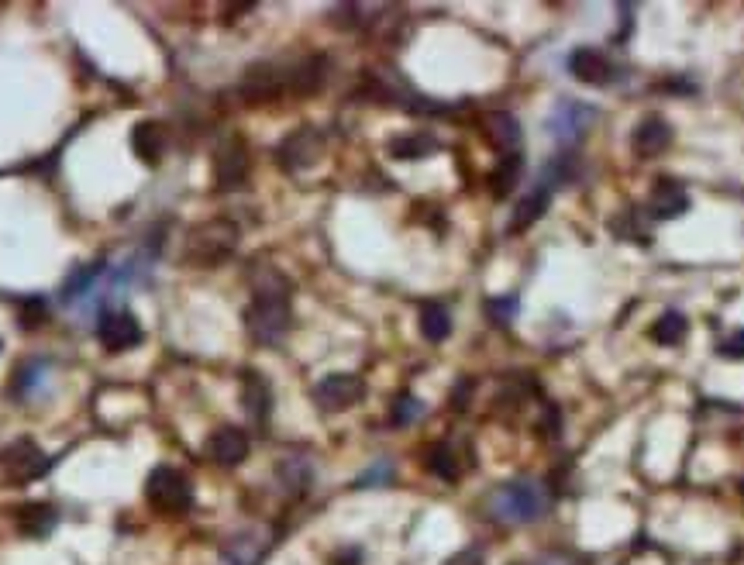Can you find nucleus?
Returning <instances> with one entry per match:
<instances>
[{"label":"nucleus","instance_id":"obj_30","mask_svg":"<svg viewBox=\"0 0 744 565\" xmlns=\"http://www.w3.org/2000/svg\"><path fill=\"white\" fill-rule=\"evenodd\" d=\"M517 314V297H490L486 300V317L493 324H510Z\"/></svg>","mask_w":744,"mask_h":565},{"label":"nucleus","instance_id":"obj_8","mask_svg":"<svg viewBox=\"0 0 744 565\" xmlns=\"http://www.w3.org/2000/svg\"><path fill=\"white\" fill-rule=\"evenodd\" d=\"M366 397V383L355 373H331L314 386V404L321 410H348Z\"/></svg>","mask_w":744,"mask_h":565},{"label":"nucleus","instance_id":"obj_6","mask_svg":"<svg viewBox=\"0 0 744 565\" xmlns=\"http://www.w3.org/2000/svg\"><path fill=\"white\" fill-rule=\"evenodd\" d=\"M97 338L107 352H128V348L142 345V321L124 307H111L97 317Z\"/></svg>","mask_w":744,"mask_h":565},{"label":"nucleus","instance_id":"obj_33","mask_svg":"<svg viewBox=\"0 0 744 565\" xmlns=\"http://www.w3.org/2000/svg\"><path fill=\"white\" fill-rule=\"evenodd\" d=\"M531 565H586V562L572 552H545V555H538Z\"/></svg>","mask_w":744,"mask_h":565},{"label":"nucleus","instance_id":"obj_1","mask_svg":"<svg viewBox=\"0 0 744 565\" xmlns=\"http://www.w3.org/2000/svg\"><path fill=\"white\" fill-rule=\"evenodd\" d=\"M293 307H290V280L276 269L255 276V297L245 311V328L259 345H279L290 335Z\"/></svg>","mask_w":744,"mask_h":565},{"label":"nucleus","instance_id":"obj_19","mask_svg":"<svg viewBox=\"0 0 744 565\" xmlns=\"http://www.w3.org/2000/svg\"><path fill=\"white\" fill-rule=\"evenodd\" d=\"M242 404L248 410V417L252 421H266L269 410H273V390H269L266 376L255 373V369H248V373L242 376Z\"/></svg>","mask_w":744,"mask_h":565},{"label":"nucleus","instance_id":"obj_4","mask_svg":"<svg viewBox=\"0 0 744 565\" xmlns=\"http://www.w3.org/2000/svg\"><path fill=\"white\" fill-rule=\"evenodd\" d=\"M145 497H149L152 510L162 514H183L193 503V490L186 483V476L173 466H155L149 472V483H145Z\"/></svg>","mask_w":744,"mask_h":565},{"label":"nucleus","instance_id":"obj_32","mask_svg":"<svg viewBox=\"0 0 744 565\" xmlns=\"http://www.w3.org/2000/svg\"><path fill=\"white\" fill-rule=\"evenodd\" d=\"M717 352L724 355V359L741 362V359H744V328H741V331H734V335H727L724 342L717 345Z\"/></svg>","mask_w":744,"mask_h":565},{"label":"nucleus","instance_id":"obj_23","mask_svg":"<svg viewBox=\"0 0 744 565\" xmlns=\"http://www.w3.org/2000/svg\"><path fill=\"white\" fill-rule=\"evenodd\" d=\"M521 173H524V159L517 156V152L503 156V159H500V166H496V169H493V176H490L493 197H510L517 183H521Z\"/></svg>","mask_w":744,"mask_h":565},{"label":"nucleus","instance_id":"obj_22","mask_svg":"<svg viewBox=\"0 0 744 565\" xmlns=\"http://www.w3.org/2000/svg\"><path fill=\"white\" fill-rule=\"evenodd\" d=\"M262 552H266V545H262L259 534L245 531V534H238V538H231L228 545H224L221 565H259Z\"/></svg>","mask_w":744,"mask_h":565},{"label":"nucleus","instance_id":"obj_10","mask_svg":"<svg viewBox=\"0 0 744 565\" xmlns=\"http://www.w3.org/2000/svg\"><path fill=\"white\" fill-rule=\"evenodd\" d=\"M248 176V149L242 138H224L214 152V183L217 190H238Z\"/></svg>","mask_w":744,"mask_h":565},{"label":"nucleus","instance_id":"obj_25","mask_svg":"<svg viewBox=\"0 0 744 565\" xmlns=\"http://www.w3.org/2000/svg\"><path fill=\"white\" fill-rule=\"evenodd\" d=\"M686 335H689V321H686V314H679V311H665L651 324V338H655L658 345H679Z\"/></svg>","mask_w":744,"mask_h":565},{"label":"nucleus","instance_id":"obj_34","mask_svg":"<svg viewBox=\"0 0 744 565\" xmlns=\"http://www.w3.org/2000/svg\"><path fill=\"white\" fill-rule=\"evenodd\" d=\"M393 479V466L390 462H379V466H372L366 476H359V486H369V483H390Z\"/></svg>","mask_w":744,"mask_h":565},{"label":"nucleus","instance_id":"obj_3","mask_svg":"<svg viewBox=\"0 0 744 565\" xmlns=\"http://www.w3.org/2000/svg\"><path fill=\"white\" fill-rule=\"evenodd\" d=\"M238 245V228L231 221H204L197 224V228L186 235L183 242V262H190V266L197 269H211V266H221L224 259H231V252H235Z\"/></svg>","mask_w":744,"mask_h":565},{"label":"nucleus","instance_id":"obj_12","mask_svg":"<svg viewBox=\"0 0 744 565\" xmlns=\"http://www.w3.org/2000/svg\"><path fill=\"white\" fill-rule=\"evenodd\" d=\"M248 455V435L242 428H217L211 438H207V459L217 462V466L231 469L238 462H245Z\"/></svg>","mask_w":744,"mask_h":565},{"label":"nucleus","instance_id":"obj_13","mask_svg":"<svg viewBox=\"0 0 744 565\" xmlns=\"http://www.w3.org/2000/svg\"><path fill=\"white\" fill-rule=\"evenodd\" d=\"M631 145H634V152H638L641 159L662 156V152L672 145V125L665 118H658V114H648V118L634 128Z\"/></svg>","mask_w":744,"mask_h":565},{"label":"nucleus","instance_id":"obj_27","mask_svg":"<svg viewBox=\"0 0 744 565\" xmlns=\"http://www.w3.org/2000/svg\"><path fill=\"white\" fill-rule=\"evenodd\" d=\"M428 469L434 472L438 479H445V483H455V479L462 476V462H459V455H455V448L452 445H434L431 452H428Z\"/></svg>","mask_w":744,"mask_h":565},{"label":"nucleus","instance_id":"obj_28","mask_svg":"<svg viewBox=\"0 0 744 565\" xmlns=\"http://www.w3.org/2000/svg\"><path fill=\"white\" fill-rule=\"evenodd\" d=\"M421 414H424V404H421V400H417V397H410V393H400V397L393 400L390 421L397 424V428H407V424H414Z\"/></svg>","mask_w":744,"mask_h":565},{"label":"nucleus","instance_id":"obj_15","mask_svg":"<svg viewBox=\"0 0 744 565\" xmlns=\"http://www.w3.org/2000/svg\"><path fill=\"white\" fill-rule=\"evenodd\" d=\"M689 211V193L672 180H658L648 200V214L655 221H672Z\"/></svg>","mask_w":744,"mask_h":565},{"label":"nucleus","instance_id":"obj_20","mask_svg":"<svg viewBox=\"0 0 744 565\" xmlns=\"http://www.w3.org/2000/svg\"><path fill=\"white\" fill-rule=\"evenodd\" d=\"M434 149H438V138L428 135V131H410V135H397L390 145H386V152H390L393 159H400V162L428 159Z\"/></svg>","mask_w":744,"mask_h":565},{"label":"nucleus","instance_id":"obj_26","mask_svg":"<svg viewBox=\"0 0 744 565\" xmlns=\"http://www.w3.org/2000/svg\"><path fill=\"white\" fill-rule=\"evenodd\" d=\"M45 379H49V362H42V359L25 362V366L14 373V397H31V393H38L45 386Z\"/></svg>","mask_w":744,"mask_h":565},{"label":"nucleus","instance_id":"obj_2","mask_svg":"<svg viewBox=\"0 0 744 565\" xmlns=\"http://www.w3.org/2000/svg\"><path fill=\"white\" fill-rule=\"evenodd\" d=\"M548 507V497L534 479H514L493 490L490 514L503 524H534Z\"/></svg>","mask_w":744,"mask_h":565},{"label":"nucleus","instance_id":"obj_9","mask_svg":"<svg viewBox=\"0 0 744 565\" xmlns=\"http://www.w3.org/2000/svg\"><path fill=\"white\" fill-rule=\"evenodd\" d=\"M0 469H4V476L11 479V483H28V479H38L49 469V459L38 452L35 441L21 438L0 452Z\"/></svg>","mask_w":744,"mask_h":565},{"label":"nucleus","instance_id":"obj_5","mask_svg":"<svg viewBox=\"0 0 744 565\" xmlns=\"http://www.w3.org/2000/svg\"><path fill=\"white\" fill-rule=\"evenodd\" d=\"M593 125H596V107L579 104V100H562V104H555V111L548 114V121H545L548 135H552L562 149H572L576 142H583L586 131Z\"/></svg>","mask_w":744,"mask_h":565},{"label":"nucleus","instance_id":"obj_11","mask_svg":"<svg viewBox=\"0 0 744 565\" xmlns=\"http://www.w3.org/2000/svg\"><path fill=\"white\" fill-rule=\"evenodd\" d=\"M569 73L576 76L586 87H610L617 80V66L614 59L603 49H593V45H583L569 56Z\"/></svg>","mask_w":744,"mask_h":565},{"label":"nucleus","instance_id":"obj_31","mask_svg":"<svg viewBox=\"0 0 744 565\" xmlns=\"http://www.w3.org/2000/svg\"><path fill=\"white\" fill-rule=\"evenodd\" d=\"M45 314H49V307H45L42 297L21 300V324H25V328H38V324L45 321Z\"/></svg>","mask_w":744,"mask_h":565},{"label":"nucleus","instance_id":"obj_18","mask_svg":"<svg viewBox=\"0 0 744 565\" xmlns=\"http://www.w3.org/2000/svg\"><path fill=\"white\" fill-rule=\"evenodd\" d=\"M131 149L145 166H155L166 152V128L159 121H138L135 131H131Z\"/></svg>","mask_w":744,"mask_h":565},{"label":"nucleus","instance_id":"obj_21","mask_svg":"<svg viewBox=\"0 0 744 565\" xmlns=\"http://www.w3.org/2000/svg\"><path fill=\"white\" fill-rule=\"evenodd\" d=\"M483 128H486V138H490L500 152H507V156H510V149H517V145H521V125H517L514 114H507V111L486 114Z\"/></svg>","mask_w":744,"mask_h":565},{"label":"nucleus","instance_id":"obj_35","mask_svg":"<svg viewBox=\"0 0 744 565\" xmlns=\"http://www.w3.org/2000/svg\"><path fill=\"white\" fill-rule=\"evenodd\" d=\"M359 562H362L359 548H341L338 555H331V565H359Z\"/></svg>","mask_w":744,"mask_h":565},{"label":"nucleus","instance_id":"obj_7","mask_svg":"<svg viewBox=\"0 0 744 565\" xmlns=\"http://www.w3.org/2000/svg\"><path fill=\"white\" fill-rule=\"evenodd\" d=\"M324 152V138L317 128H297L283 138V145L276 149V159L286 173H300V169H310Z\"/></svg>","mask_w":744,"mask_h":565},{"label":"nucleus","instance_id":"obj_14","mask_svg":"<svg viewBox=\"0 0 744 565\" xmlns=\"http://www.w3.org/2000/svg\"><path fill=\"white\" fill-rule=\"evenodd\" d=\"M56 524H59V514L52 503L28 500L14 510V528L21 534H28V538H49V534L56 531Z\"/></svg>","mask_w":744,"mask_h":565},{"label":"nucleus","instance_id":"obj_24","mask_svg":"<svg viewBox=\"0 0 744 565\" xmlns=\"http://www.w3.org/2000/svg\"><path fill=\"white\" fill-rule=\"evenodd\" d=\"M421 335L428 342H445L452 335V314H448L445 304H424L421 307Z\"/></svg>","mask_w":744,"mask_h":565},{"label":"nucleus","instance_id":"obj_17","mask_svg":"<svg viewBox=\"0 0 744 565\" xmlns=\"http://www.w3.org/2000/svg\"><path fill=\"white\" fill-rule=\"evenodd\" d=\"M552 193H555V187H548L545 180L534 183V187L527 190V197L514 207V218H510V231L517 235V231H527L531 224H538V221H541V214H545V211H548V204H552Z\"/></svg>","mask_w":744,"mask_h":565},{"label":"nucleus","instance_id":"obj_16","mask_svg":"<svg viewBox=\"0 0 744 565\" xmlns=\"http://www.w3.org/2000/svg\"><path fill=\"white\" fill-rule=\"evenodd\" d=\"M324 73H328V63L321 56H307L297 59V63L286 66V80H290V94L297 97H310L324 87Z\"/></svg>","mask_w":744,"mask_h":565},{"label":"nucleus","instance_id":"obj_29","mask_svg":"<svg viewBox=\"0 0 744 565\" xmlns=\"http://www.w3.org/2000/svg\"><path fill=\"white\" fill-rule=\"evenodd\" d=\"M279 476L286 479L290 490H304V486L310 483V466L304 459H283L279 462Z\"/></svg>","mask_w":744,"mask_h":565}]
</instances>
